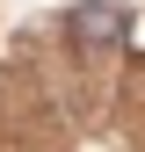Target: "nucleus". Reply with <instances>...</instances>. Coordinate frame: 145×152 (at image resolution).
I'll use <instances>...</instances> for the list:
<instances>
[{"mask_svg": "<svg viewBox=\"0 0 145 152\" xmlns=\"http://www.w3.org/2000/svg\"><path fill=\"white\" fill-rule=\"evenodd\" d=\"M72 36H80V44H116L123 36V7L116 0H80V7H72Z\"/></svg>", "mask_w": 145, "mask_h": 152, "instance_id": "nucleus-1", "label": "nucleus"}]
</instances>
